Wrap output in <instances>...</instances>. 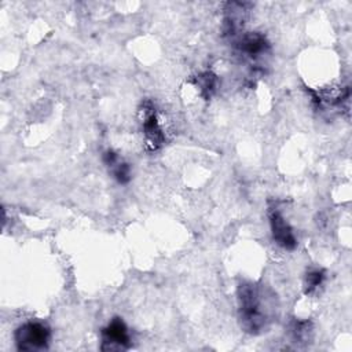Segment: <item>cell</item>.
I'll use <instances>...</instances> for the list:
<instances>
[{
	"mask_svg": "<svg viewBox=\"0 0 352 352\" xmlns=\"http://www.w3.org/2000/svg\"><path fill=\"white\" fill-rule=\"evenodd\" d=\"M236 298L241 327L249 334L265 331L276 311L272 292L256 282H242L238 286Z\"/></svg>",
	"mask_w": 352,
	"mask_h": 352,
	"instance_id": "obj_1",
	"label": "cell"
},
{
	"mask_svg": "<svg viewBox=\"0 0 352 352\" xmlns=\"http://www.w3.org/2000/svg\"><path fill=\"white\" fill-rule=\"evenodd\" d=\"M51 340L50 327L38 320H28L19 324L14 333V341L18 351L38 352L48 348Z\"/></svg>",
	"mask_w": 352,
	"mask_h": 352,
	"instance_id": "obj_2",
	"label": "cell"
},
{
	"mask_svg": "<svg viewBox=\"0 0 352 352\" xmlns=\"http://www.w3.org/2000/svg\"><path fill=\"white\" fill-rule=\"evenodd\" d=\"M139 121L142 133L144 136L146 148L148 151H157L165 143V132L160 122L157 109L151 100L142 102L139 107Z\"/></svg>",
	"mask_w": 352,
	"mask_h": 352,
	"instance_id": "obj_3",
	"label": "cell"
},
{
	"mask_svg": "<svg viewBox=\"0 0 352 352\" xmlns=\"http://www.w3.org/2000/svg\"><path fill=\"white\" fill-rule=\"evenodd\" d=\"M102 351H126L132 345L128 326L121 318H113L100 331Z\"/></svg>",
	"mask_w": 352,
	"mask_h": 352,
	"instance_id": "obj_4",
	"label": "cell"
},
{
	"mask_svg": "<svg viewBox=\"0 0 352 352\" xmlns=\"http://www.w3.org/2000/svg\"><path fill=\"white\" fill-rule=\"evenodd\" d=\"M268 221L274 242L285 250H293L297 246L294 230L275 204L268 208Z\"/></svg>",
	"mask_w": 352,
	"mask_h": 352,
	"instance_id": "obj_5",
	"label": "cell"
},
{
	"mask_svg": "<svg viewBox=\"0 0 352 352\" xmlns=\"http://www.w3.org/2000/svg\"><path fill=\"white\" fill-rule=\"evenodd\" d=\"M236 50L241 55L257 60L270 51V43L264 34L258 32H248L238 37L235 43Z\"/></svg>",
	"mask_w": 352,
	"mask_h": 352,
	"instance_id": "obj_6",
	"label": "cell"
},
{
	"mask_svg": "<svg viewBox=\"0 0 352 352\" xmlns=\"http://www.w3.org/2000/svg\"><path fill=\"white\" fill-rule=\"evenodd\" d=\"M248 3H228L226 8V15L223 19V33L224 36L235 37L241 28L243 26V22L248 16Z\"/></svg>",
	"mask_w": 352,
	"mask_h": 352,
	"instance_id": "obj_7",
	"label": "cell"
},
{
	"mask_svg": "<svg viewBox=\"0 0 352 352\" xmlns=\"http://www.w3.org/2000/svg\"><path fill=\"white\" fill-rule=\"evenodd\" d=\"M102 161L109 168L111 176L116 179L117 183L120 184L129 183L132 177L131 165L126 161H124L114 150L111 148L104 150L102 154Z\"/></svg>",
	"mask_w": 352,
	"mask_h": 352,
	"instance_id": "obj_8",
	"label": "cell"
},
{
	"mask_svg": "<svg viewBox=\"0 0 352 352\" xmlns=\"http://www.w3.org/2000/svg\"><path fill=\"white\" fill-rule=\"evenodd\" d=\"M194 84L198 88L199 95L208 100L214 95L219 85V78L212 72H202L197 74V77L194 78Z\"/></svg>",
	"mask_w": 352,
	"mask_h": 352,
	"instance_id": "obj_9",
	"label": "cell"
},
{
	"mask_svg": "<svg viewBox=\"0 0 352 352\" xmlns=\"http://www.w3.org/2000/svg\"><path fill=\"white\" fill-rule=\"evenodd\" d=\"M289 333L292 336L293 342L296 344H307L312 340L314 327L309 320H293L289 326Z\"/></svg>",
	"mask_w": 352,
	"mask_h": 352,
	"instance_id": "obj_10",
	"label": "cell"
},
{
	"mask_svg": "<svg viewBox=\"0 0 352 352\" xmlns=\"http://www.w3.org/2000/svg\"><path fill=\"white\" fill-rule=\"evenodd\" d=\"M326 279V272L322 268H311L305 274L304 279V289L307 294H314L318 292V289L323 285Z\"/></svg>",
	"mask_w": 352,
	"mask_h": 352,
	"instance_id": "obj_11",
	"label": "cell"
}]
</instances>
